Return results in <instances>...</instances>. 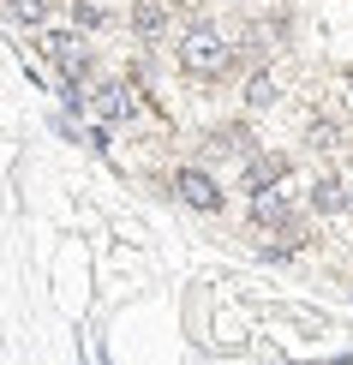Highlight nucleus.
<instances>
[{
	"label": "nucleus",
	"mask_w": 353,
	"mask_h": 365,
	"mask_svg": "<svg viewBox=\"0 0 353 365\" xmlns=\"http://www.w3.org/2000/svg\"><path fill=\"white\" fill-rule=\"evenodd\" d=\"M180 66H186L192 78H222V72L234 66V42H227L222 30H210V24H192L186 36H180Z\"/></svg>",
	"instance_id": "nucleus-1"
},
{
	"label": "nucleus",
	"mask_w": 353,
	"mask_h": 365,
	"mask_svg": "<svg viewBox=\"0 0 353 365\" xmlns=\"http://www.w3.org/2000/svg\"><path fill=\"white\" fill-rule=\"evenodd\" d=\"M174 197L192 210H222V186L204 168H174Z\"/></svg>",
	"instance_id": "nucleus-2"
},
{
	"label": "nucleus",
	"mask_w": 353,
	"mask_h": 365,
	"mask_svg": "<svg viewBox=\"0 0 353 365\" xmlns=\"http://www.w3.org/2000/svg\"><path fill=\"white\" fill-rule=\"evenodd\" d=\"M252 222L257 227H287L294 222V204H287V192H252Z\"/></svg>",
	"instance_id": "nucleus-3"
},
{
	"label": "nucleus",
	"mask_w": 353,
	"mask_h": 365,
	"mask_svg": "<svg viewBox=\"0 0 353 365\" xmlns=\"http://www.w3.org/2000/svg\"><path fill=\"white\" fill-rule=\"evenodd\" d=\"M305 204H312L317 216H329V210H347V192H342V180H329V174H324L312 192H305Z\"/></svg>",
	"instance_id": "nucleus-4"
},
{
	"label": "nucleus",
	"mask_w": 353,
	"mask_h": 365,
	"mask_svg": "<svg viewBox=\"0 0 353 365\" xmlns=\"http://www.w3.org/2000/svg\"><path fill=\"white\" fill-rule=\"evenodd\" d=\"M275 180H282V156H252V168H245V192H270Z\"/></svg>",
	"instance_id": "nucleus-5"
},
{
	"label": "nucleus",
	"mask_w": 353,
	"mask_h": 365,
	"mask_svg": "<svg viewBox=\"0 0 353 365\" xmlns=\"http://www.w3.org/2000/svg\"><path fill=\"white\" fill-rule=\"evenodd\" d=\"M42 48H48V54H54L66 72H84V48H78L72 36H60V30H54V36H42Z\"/></svg>",
	"instance_id": "nucleus-6"
},
{
	"label": "nucleus",
	"mask_w": 353,
	"mask_h": 365,
	"mask_svg": "<svg viewBox=\"0 0 353 365\" xmlns=\"http://www.w3.org/2000/svg\"><path fill=\"white\" fill-rule=\"evenodd\" d=\"M96 96H102V102H96V108H102V114H108V120H126V114L138 108V102L126 96V84H102V90H96Z\"/></svg>",
	"instance_id": "nucleus-7"
},
{
	"label": "nucleus",
	"mask_w": 353,
	"mask_h": 365,
	"mask_svg": "<svg viewBox=\"0 0 353 365\" xmlns=\"http://www.w3.org/2000/svg\"><path fill=\"white\" fill-rule=\"evenodd\" d=\"M275 96H282V90H275V78H252V84H245V108H275Z\"/></svg>",
	"instance_id": "nucleus-8"
},
{
	"label": "nucleus",
	"mask_w": 353,
	"mask_h": 365,
	"mask_svg": "<svg viewBox=\"0 0 353 365\" xmlns=\"http://www.w3.org/2000/svg\"><path fill=\"white\" fill-rule=\"evenodd\" d=\"M210 150H227V156H245V150H252V138H245V126H227V132H216V138H210Z\"/></svg>",
	"instance_id": "nucleus-9"
},
{
	"label": "nucleus",
	"mask_w": 353,
	"mask_h": 365,
	"mask_svg": "<svg viewBox=\"0 0 353 365\" xmlns=\"http://www.w3.org/2000/svg\"><path fill=\"white\" fill-rule=\"evenodd\" d=\"M132 24H138V30H144V36H156V30L168 24V12L156 6V0H144V6H138V12H132Z\"/></svg>",
	"instance_id": "nucleus-10"
},
{
	"label": "nucleus",
	"mask_w": 353,
	"mask_h": 365,
	"mask_svg": "<svg viewBox=\"0 0 353 365\" xmlns=\"http://www.w3.org/2000/svg\"><path fill=\"white\" fill-rule=\"evenodd\" d=\"M12 19H30V24H42V0H12Z\"/></svg>",
	"instance_id": "nucleus-11"
},
{
	"label": "nucleus",
	"mask_w": 353,
	"mask_h": 365,
	"mask_svg": "<svg viewBox=\"0 0 353 365\" xmlns=\"http://www.w3.org/2000/svg\"><path fill=\"white\" fill-rule=\"evenodd\" d=\"M312 144H317V150H329V144H335V126H329V120H324V126H312Z\"/></svg>",
	"instance_id": "nucleus-12"
},
{
	"label": "nucleus",
	"mask_w": 353,
	"mask_h": 365,
	"mask_svg": "<svg viewBox=\"0 0 353 365\" xmlns=\"http://www.w3.org/2000/svg\"><path fill=\"white\" fill-rule=\"evenodd\" d=\"M347 216H353V192H347Z\"/></svg>",
	"instance_id": "nucleus-13"
}]
</instances>
